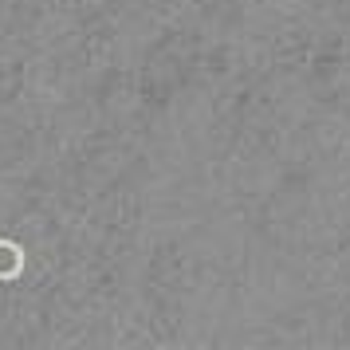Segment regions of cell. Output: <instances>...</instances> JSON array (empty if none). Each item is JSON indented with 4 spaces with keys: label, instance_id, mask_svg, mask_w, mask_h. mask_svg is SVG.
<instances>
[{
    "label": "cell",
    "instance_id": "obj_1",
    "mask_svg": "<svg viewBox=\"0 0 350 350\" xmlns=\"http://www.w3.org/2000/svg\"><path fill=\"white\" fill-rule=\"evenodd\" d=\"M20 271H24V252L12 240H0V280H12Z\"/></svg>",
    "mask_w": 350,
    "mask_h": 350
}]
</instances>
